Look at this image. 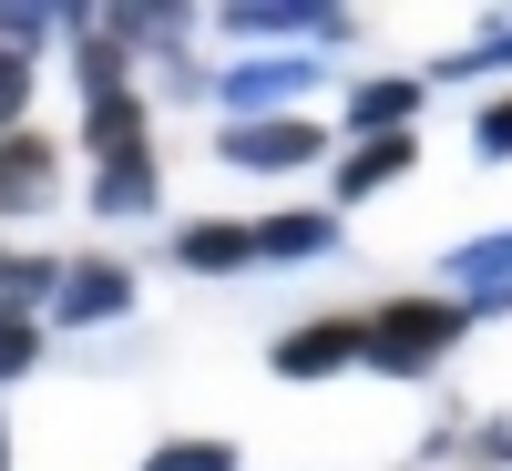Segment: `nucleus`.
<instances>
[{
  "mask_svg": "<svg viewBox=\"0 0 512 471\" xmlns=\"http://www.w3.org/2000/svg\"><path fill=\"white\" fill-rule=\"evenodd\" d=\"M472 297H390V308L369 318V359L359 369H379V379H431L461 338H472Z\"/></svg>",
  "mask_w": 512,
  "mask_h": 471,
  "instance_id": "nucleus-1",
  "label": "nucleus"
},
{
  "mask_svg": "<svg viewBox=\"0 0 512 471\" xmlns=\"http://www.w3.org/2000/svg\"><path fill=\"white\" fill-rule=\"evenodd\" d=\"M205 93L226 103V123H277L297 113V93H318V62H297V52H246L236 72H216Z\"/></svg>",
  "mask_w": 512,
  "mask_h": 471,
  "instance_id": "nucleus-2",
  "label": "nucleus"
},
{
  "mask_svg": "<svg viewBox=\"0 0 512 471\" xmlns=\"http://www.w3.org/2000/svg\"><path fill=\"white\" fill-rule=\"evenodd\" d=\"M216 31L226 41H349L359 21L338 11V0H226Z\"/></svg>",
  "mask_w": 512,
  "mask_h": 471,
  "instance_id": "nucleus-3",
  "label": "nucleus"
},
{
  "mask_svg": "<svg viewBox=\"0 0 512 471\" xmlns=\"http://www.w3.org/2000/svg\"><path fill=\"white\" fill-rule=\"evenodd\" d=\"M216 154H226V164H246V175H297V164H318V154H328V123H308V113H277V123H226V134H216Z\"/></svg>",
  "mask_w": 512,
  "mask_h": 471,
  "instance_id": "nucleus-4",
  "label": "nucleus"
},
{
  "mask_svg": "<svg viewBox=\"0 0 512 471\" xmlns=\"http://www.w3.org/2000/svg\"><path fill=\"white\" fill-rule=\"evenodd\" d=\"M359 359H369V318H297L277 349H267L277 379H338V369H359Z\"/></svg>",
  "mask_w": 512,
  "mask_h": 471,
  "instance_id": "nucleus-5",
  "label": "nucleus"
},
{
  "mask_svg": "<svg viewBox=\"0 0 512 471\" xmlns=\"http://www.w3.org/2000/svg\"><path fill=\"white\" fill-rule=\"evenodd\" d=\"M318 256H349V216H338V205L256 216V267H318Z\"/></svg>",
  "mask_w": 512,
  "mask_h": 471,
  "instance_id": "nucleus-6",
  "label": "nucleus"
},
{
  "mask_svg": "<svg viewBox=\"0 0 512 471\" xmlns=\"http://www.w3.org/2000/svg\"><path fill=\"white\" fill-rule=\"evenodd\" d=\"M62 328H93V318H134V267H113V256H72L62 267V297H52Z\"/></svg>",
  "mask_w": 512,
  "mask_h": 471,
  "instance_id": "nucleus-7",
  "label": "nucleus"
},
{
  "mask_svg": "<svg viewBox=\"0 0 512 471\" xmlns=\"http://www.w3.org/2000/svg\"><path fill=\"white\" fill-rule=\"evenodd\" d=\"M52 175H62V154L41 144L31 123H21V134H0V216H41V205L62 195Z\"/></svg>",
  "mask_w": 512,
  "mask_h": 471,
  "instance_id": "nucleus-8",
  "label": "nucleus"
},
{
  "mask_svg": "<svg viewBox=\"0 0 512 471\" xmlns=\"http://www.w3.org/2000/svg\"><path fill=\"white\" fill-rule=\"evenodd\" d=\"M175 267H185V277H236V267H256V216H195V226H175Z\"/></svg>",
  "mask_w": 512,
  "mask_h": 471,
  "instance_id": "nucleus-9",
  "label": "nucleus"
},
{
  "mask_svg": "<svg viewBox=\"0 0 512 471\" xmlns=\"http://www.w3.org/2000/svg\"><path fill=\"white\" fill-rule=\"evenodd\" d=\"M420 72H379V82H359L349 93V134L359 144H379V134H420Z\"/></svg>",
  "mask_w": 512,
  "mask_h": 471,
  "instance_id": "nucleus-10",
  "label": "nucleus"
},
{
  "mask_svg": "<svg viewBox=\"0 0 512 471\" xmlns=\"http://www.w3.org/2000/svg\"><path fill=\"white\" fill-rule=\"evenodd\" d=\"M82 144H93V154H134V144H154V103L134 93V82L82 93Z\"/></svg>",
  "mask_w": 512,
  "mask_h": 471,
  "instance_id": "nucleus-11",
  "label": "nucleus"
},
{
  "mask_svg": "<svg viewBox=\"0 0 512 471\" xmlns=\"http://www.w3.org/2000/svg\"><path fill=\"white\" fill-rule=\"evenodd\" d=\"M410 164H420V134H379V144H349V164H338V216H349V205L359 195H379V185H400L410 175Z\"/></svg>",
  "mask_w": 512,
  "mask_h": 471,
  "instance_id": "nucleus-12",
  "label": "nucleus"
},
{
  "mask_svg": "<svg viewBox=\"0 0 512 471\" xmlns=\"http://www.w3.org/2000/svg\"><path fill=\"white\" fill-rule=\"evenodd\" d=\"M93 216H154V144L93 154Z\"/></svg>",
  "mask_w": 512,
  "mask_h": 471,
  "instance_id": "nucleus-13",
  "label": "nucleus"
},
{
  "mask_svg": "<svg viewBox=\"0 0 512 471\" xmlns=\"http://www.w3.org/2000/svg\"><path fill=\"white\" fill-rule=\"evenodd\" d=\"M441 277H451L461 297H512V226H492V236H461V246L441 256Z\"/></svg>",
  "mask_w": 512,
  "mask_h": 471,
  "instance_id": "nucleus-14",
  "label": "nucleus"
},
{
  "mask_svg": "<svg viewBox=\"0 0 512 471\" xmlns=\"http://www.w3.org/2000/svg\"><path fill=\"white\" fill-rule=\"evenodd\" d=\"M62 297V256H0V308H52Z\"/></svg>",
  "mask_w": 512,
  "mask_h": 471,
  "instance_id": "nucleus-15",
  "label": "nucleus"
},
{
  "mask_svg": "<svg viewBox=\"0 0 512 471\" xmlns=\"http://www.w3.org/2000/svg\"><path fill=\"white\" fill-rule=\"evenodd\" d=\"M31 369H41V318L0 308V390H11V379H31Z\"/></svg>",
  "mask_w": 512,
  "mask_h": 471,
  "instance_id": "nucleus-16",
  "label": "nucleus"
},
{
  "mask_svg": "<svg viewBox=\"0 0 512 471\" xmlns=\"http://www.w3.org/2000/svg\"><path fill=\"white\" fill-rule=\"evenodd\" d=\"M144 471H236V441H154Z\"/></svg>",
  "mask_w": 512,
  "mask_h": 471,
  "instance_id": "nucleus-17",
  "label": "nucleus"
},
{
  "mask_svg": "<svg viewBox=\"0 0 512 471\" xmlns=\"http://www.w3.org/2000/svg\"><path fill=\"white\" fill-rule=\"evenodd\" d=\"M441 72H451V82H461V72H512V21H492V31H472V41H461V52L441 62Z\"/></svg>",
  "mask_w": 512,
  "mask_h": 471,
  "instance_id": "nucleus-18",
  "label": "nucleus"
},
{
  "mask_svg": "<svg viewBox=\"0 0 512 471\" xmlns=\"http://www.w3.org/2000/svg\"><path fill=\"white\" fill-rule=\"evenodd\" d=\"M472 154H482V164H512V93L472 113Z\"/></svg>",
  "mask_w": 512,
  "mask_h": 471,
  "instance_id": "nucleus-19",
  "label": "nucleus"
},
{
  "mask_svg": "<svg viewBox=\"0 0 512 471\" xmlns=\"http://www.w3.org/2000/svg\"><path fill=\"white\" fill-rule=\"evenodd\" d=\"M21 123H31V62L0 52V134H21Z\"/></svg>",
  "mask_w": 512,
  "mask_h": 471,
  "instance_id": "nucleus-20",
  "label": "nucleus"
},
{
  "mask_svg": "<svg viewBox=\"0 0 512 471\" xmlns=\"http://www.w3.org/2000/svg\"><path fill=\"white\" fill-rule=\"evenodd\" d=\"M472 451H482V461H512V420H492V431H482Z\"/></svg>",
  "mask_w": 512,
  "mask_h": 471,
  "instance_id": "nucleus-21",
  "label": "nucleus"
},
{
  "mask_svg": "<svg viewBox=\"0 0 512 471\" xmlns=\"http://www.w3.org/2000/svg\"><path fill=\"white\" fill-rule=\"evenodd\" d=\"M0 471H11V410H0Z\"/></svg>",
  "mask_w": 512,
  "mask_h": 471,
  "instance_id": "nucleus-22",
  "label": "nucleus"
}]
</instances>
